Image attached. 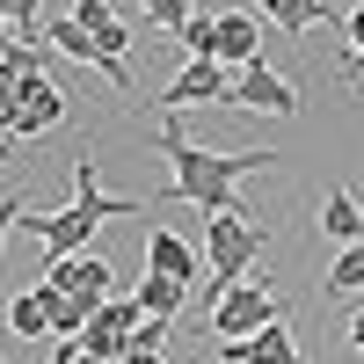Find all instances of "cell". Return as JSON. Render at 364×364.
I'll use <instances>...</instances> for the list:
<instances>
[{
  "instance_id": "1",
  "label": "cell",
  "mask_w": 364,
  "mask_h": 364,
  "mask_svg": "<svg viewBox=\"0 0 364 364\" xmlns=\"http://www.w3.org/2000/svg\"><path fill=\"white\" fill-rule=\"evenodd\" d=\"M154 154L168 161V197L175 204H197V211H240L233 182L240 175H262L277 154H262V146H248V154H211V146L182 139V124H161L154 132Z\"/></svg>"
},
{
  "instance_id": "2",
  "label": "cell",
  "mask_w": 364,
  "mask_h": 364,
  "mask_svg": "<svg viewBox=\"0 0 364 364\" xmlns=\"http://www.w3.org/2000/svg\"><path fill=\"white\" fill-rule=\"evenodd\" d=\"M269 248V226L248 219V211H204V262L219 284H240Z\"/></svg>"
},
{
  "instance_id": "3",
  "label": "cell",
  "mask_w": 364,
  "mask_h": 364,
  "mask_svg": "<svg viewBox=\"0 0 364 364\" xmlns=\"http://www.w3.org/2000/svg\"><path fill=\"white\" fill-rule=\"evenodd\" d=\"M269 321H284V306H277V291L269 284H255V277H240L219 306H211V336L219 343H233V336H255V328H269Z\"/></svg>"
},
{
  "instance_id": "4",
  "label": "cell",
  "mask_w": 364,
  "mask_h": 364,
  "mask_svg": "<svg viewBox=\"0 0 364 364\" xmlns=\"http://www.w3.org/2000/svg\"><path fill=\"white\" fill-rule=\"evenodd\" d=\"M226 95H233V66L226 58H190V66L161 87V109L182 117V109H204V102H226Z\"/></svg>"
},
{
  "instance_id": "5",
  "label": "cell",
  "mask_w": 364,
  "mask_h": 364,
  "mask_svg": "<svg viewBox=\"0 0 364 364\" xmlns=\"http://www.w3.org/2000/svg\"><path fill=\"white\" fill-rule=\"evenodd\" d=\"M226 109H269V117H291V109H299V87H291L284 73H269L262 58H248V66H233V95H226Z\"/></svg>"
},
{
  "instance_id": "6",
  "label": "cell",
  "mask_w": 364,
  "mask_h": 364,
  "mask_svg": "<svg viewBox=\"0 0 364 364\" xmlns=\"http://www.w3.org/2000/svg\"><path fill=\"white\" fill-rule=\"evenodd\" d=\"M15 95H22V124H15L22 139H44V132H58V124H66V109H73V95H66V87H58L44 66H29Z\"/></svg>"
},
{
  "instance_id": "7",
  "label": "cell",
  "mask_w": 364,
  "mask_h": 364,
  "mask_svg": "<svg viewBox=\"0 0 364 364\" xmlns=\"http://www.w3.org/2000/svg\"><path fill=\"white\" fill-rule=\"evenodd\" d=\"M29 240H44V255L58 262V255H80L87 248V233H95L102 219H95V211H87V204H66V211H29Z\"/></svg>"
},
{
  "instance_id": "8",
  "label": "cell",
  "mask_w": 364,
  "mask_h": 364,
  "mask_svg": "<svg viewBox=\"0 0 364 364\" xmlns=\"http://www.w3.org/2000/svg\"><path fill=\"white\" fill-rule=\"evenodd\" d=\"M219 364H306V350L291 343V328H284V321H269V328H255V336L219 343Z\"/></svg>"
},
{
  "instance_id": "9",
  "label": "cell",
  "mask_w": 364,
  "mask_h": 364,
  "mask_svg": "<svg viewBox=\"0 0 364 364\" xmlns=\"http://www.w3.org/2000/svg\"><path fill=\"white\" fill-rule=\"evenodd\" d=\"M58 291H66V284H51V277H37L29 291H15L8 328H15L22 343H44V336H51V306H58Z\"/></svg>"
},
{
  "instance_id": "10",
  "label": "cell",
  "mask_w": 364,
  "mask_h": 364,
  "mask_svg": "<svg viewBox=\"0 0 364 364\" xmlns=\"http://www.w3.org/2000/svg\"><path fill=\"white\" fill-rule=\"evenodd\" d=\"M44 277H51V284H66V291H80V299H109L117 269H109L102 255H87V248H80V255H58V262L44 269Z\"/></svg>"
},
{
  "instance_id": "11",
  "label": "cell",
  "mask_w": 364,
  "mask_h": 364,
  "mask_svg": "<svg viewBox=\"0 0 364 364\" xmlns=\"http://www.w3.org/2000/svg\"><path fill=\"white\" fill-rule=\"evenodd\" d=\"M73 204H87V211H95V219H132V211H146L139 197H109L102 190V161H73Z\"/></svg>"
},
{
  "instance_id": "12",
  "label": "cell",
  "mask_w": 364,
  "mask_h": 364,
  "mask_svg": "<svg viewBox=\"0 0 364 364\" xmlns=\"http://www.w3.org/2000/svg\"><path fill=\"white\" fill-rule=\"evenodd\" d=\"M219 58H226V66L262 58V15H255V8H226V15H219Z\"/></svg>"
},
{
  "instance_id": "13",
  "label": "cell",
  "mask_w": 364,
  "mask_h": 364,
  "mask_svg": "<svg viewBox=\"0 0 364 364\" xmlns=\"http://www.w3.org/2000/svg\"><path fill=\"white\" fill-rule=\"evenodd\" d=\"M146 269H161V277H182V284H197V248H190L182 233L154 226V233H146Z\"/></svg>"
},
{
  "instance_id": "14",
  "label": "cell",
  "mask_w": 364,
  "mask_h": 364,
  "mask_svg": "<svg viewBox=\"0 0 364 364\" xmlns=\"http://www.w3.org/2000/svg\"><path fill=\"white\" fill-rule=\"evenodd\" d=\"M321 233L328 240H364V204H357V190H328V204H321Z\"/></svg>"
},
{
  "instance_id": "15",
  "label": "cell",
  "mask_w": 364,
  "mask_h": 364,
  "mask_svg": "<svg viewBox=\"0 0 364 364\" xmlns=\"http://www.w3.org/2000/svg\"><path fill=\"white\" fill-rule=\"evenodd\" d=\"M255 8H262L269 22H277L284 37H306L314 22H328V15H336V8H328V0H255Z\"/></svg>"
},
{
  "instance_id": "16",
  "label": "cell",
  "mask_w": 364,
  "mask_h": 364,
  "mask_svg": "<svg viewBox=\"0 0 364 364\" xmlns=\"http://www.w3.org/2000/svg\"><path fill=\"white\" fill-rule=\"evenodd\" d=\"M321 291H328V299H343V291H364V240H343V255L328 262Z\"/></svg>"
},
{
  "instance_id": "17",
  "label": "cell",
  "mask_w": 364,
  "mask_h": 364,
  "mask_svg": "<svg viewBox=\"0 0 364 364\" xmlns=\"http://www.w3.org/2000/svg\"><path fill=\"white\" fill-rule=\"evenodd\" d=\"M175 44H182V58H219V15H211V8H197L190 22L175 29Z\"/></svg>"
},
{
  "instance_id": "18",
  "label": "cell",
  "mask_w": 364,
  "mask_h": 364,
  "mask_svg": "<svg viewBox=\"0 0 364 364\" xmlns=\"http://www.w3.org/2000/svg\"><path fill=\"white\" fill-rule=\"evenodd\" d=\"M182 299H190V284H182V277H161V269H146V284H139V306L146 314H182Z\"/></svg>"
},
{
  "instance_id": "19",
  "label": "cell",
  "mask_w": 364,
  "mask_h": 364,
  "mask_svg": "<svg viewBox=\"0 0 364 364\" xmlns=\"http://www.w3.org/2000/svg\"><path fill=\"white\" fill-rule=\"evenodd\" d=\"M139 8H146V22H161L168 37H175V29H182V22L197 15V0H139Z\"/></svg>"
},
{
  "instance_id": "20",
  "label": "cell",
  "mask_w": 364,
  "mask_h": 364,
  "mask_svg": "<svg viewBox=\"0 0 364 364\" xmlns=\"http://www.w3.org/2000/svg\"><path fill=\"white\" fill-rule=\"evenodd\" d=\"M73 22L80 29H109L117 15H109V0H73Z\"/></svg>"
},
{
  "instance_id": "21",
  "label": "cell",
  "mask_w": 364,
  "mask_h": 364,
  "mask_svg": "<svg viewBox=\"0 0 364 364\" xmlns=\"http://www.w3.org/2000/svg\"><path fill=\"white\" fill-rule=\"evenodd\" d=\"M336 73H343V80H364V44H350V51L336 58Z\"/></svg>"
},
{
  "instance_id": "22",
  "label": "cell",
  "mask_w": 364,
  "mask_h": 364,
  "mask_svg": "<svg viewBox=\"0 0 364 364\" xmlns=\"http://www.w3.org/2000/svg\"><path fill=\"white\" fill-rule=\"evenodd\" d=\"M15 219H22V190H15V197H0V248H8V226H15Z\"/></svg>"
},
{
  "instance_id": "23",
  "label": "cell",
  "mask_w": 364,
  "mask_h": 364,
  "mask_svg": "<svg viewBox=\"0 0 364 364\" xmlns=\"http://www.w3.org/2000/svg\"><path fill=\"white\" fill-rule=\"evenodd\" d=\"M117 364H161V350H146V343H139V350H124Z\"/></svg>"
},
{
  "instance_id": "24",
  "label": "cell",
  "mask_w": 364,
  "mask_h": 364,
  "mask_svg": "<svg viewBox=\"0 0 364 364\" xmlns=\"http://www.w3.org/2000/svg\"><path fill=\"white\" fill-rule=\"evenodd\" d=\"M350 350L364 357V314H350Z\"/></svg>"
},
{
  "instance_id": "25",
  "label": "cell",
  "mask_w": 364,
  "mask_h": 364,
  "mask_svg": "<svg viewBox=\"0 0 364 364\" xmlns=\"http://www.w3.org/2000/svg\"><path fill=\"white\" fill-rule=\"evenodd\" d=\"M8 29H15V15H8V0H0V44H8Z\"/></svg>"
}]
</instances>
